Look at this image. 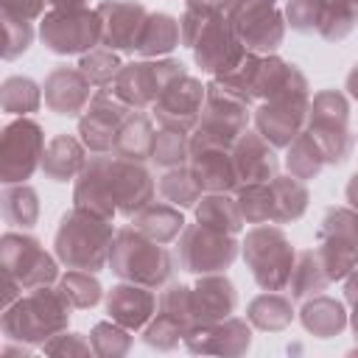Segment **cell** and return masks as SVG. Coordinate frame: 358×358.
Wrapping results in <instances>:
<instances>
[{"label":"cell","instance_id":"obj_1","mask_svg":"<svg viewBox=\"0 0 358 358\" xmlns=\"http://www.w3.org/2000/svg\"><path fill=\"white\" fill-rule=\"evenodd\" d=\"M73 305L59 288H34L28 296H20L3 310V333L17 341L45 344L53 336L64 333Z\"/></svg>","mask_w":358,"mask_h":358},{"label":"cell","instance_id":"obj_2","mask_svg":"<svg viewBox=\"0 0 358 358\" xmlns=\"http://www.w3.org/2000/svg\"><path fill=\"white\" fill-rule=\"evenodd\" d=\"M112 243H115L112 224L78 207L64 213L56 229V257L67 268L101 271L103 263H109Z\"/></svg>","mask_w":358,"mask_h":358},{"label":"cell","instance_id":"obj_3","mask_svg":"<svg viewBox=\"0 0 358 358\" xmlns=\"http://www.w3.org/2000/svg\"><path fill=\"white\" fill-rule=\"evenodd\" d=\"M109 266L120 280L145 285V288H159L162 282L171 280L173 263L171 255L162 243L145 238L140 229L126 227L115 235L112 252H109Z\"/></svg>","mask_w":358,"mask_h":358},{"label":"cell","instance_id":"obj_4","mask_svg":"<svg viewBox=\"0 0 358 358\" xmlns=\"http://www.w3.org/2000/svg\"><path fill=\"white\" fill-rule=\"evenodd\" d=\"M246 123H249V101L224 90L218 81H210L201 120L190 137V151L232 148L238 137L246 131Z\"/></svg>","mask_w":358,"mask_h":358},{"label":"cell","instance_id":"obj_5","mask_svg":"<svg viewBox=\"0 0 358 358\" xmlns=\"http://www.w3.org/2000/svg\"><path fill=\"white\" fill-rule=\"evenodd\" d=\"M243 257L263 291H282L291 282L296 252L280 227H255L243 241Z\"/></svg>","mask_w":358,"mask_h":358},{"label":"cell","instance_id":"obj_6","mask_svg":"<svg viewBox=\"0 0 358 358\" xmlns=\"http://www.w3.org/2000/svg\"><path fill=\"white\" fill-rule=\"evenodd\" d=\"M185 73V64L182 62H173V59H162V62H131V64H123V70L117 73L115 78V87L112 92L129 103L131 109H145V106H154L159 101V95L173 87Z\"/></svg>","mask_w":358,"mask_h":358},{"label":"cell","instance_id":"obj_7","mask_svg":"<svg viewBox=\"0 0 358 358\" xmlns=\"http://www.w3.org/2000/svg\"><path fill=\"white\" fill-rule=\"evenodd\" d=\"M39 36L53 53H90L101 42V17L90 8H53L45 14Z\"/></svg>","mask_w":358,"mask_h":358},{"label":"cell","instance_id":"obj_8","mask_svg":"<svg viewBox=\"0 0 358 358\" xmlns=\"http://www.w3.org/2000/svg\"><path fill=\"white\" fill-rule=\"evenodd\" d=\"M45 134L42 126L31 117H17L3 129L0 140V176L6 185H17L31 179L36 168H42Z\"/></svg>","mask_w":358,"mask_h":358},{"label":"cell","instance_id":"obj_9","mask_svg":"<svg viewBox=\"0 0 358 358\" xmlns=\"http://www.w3.org/2000/svg\"><path fill=\"white\" fill-rule=\"evenodd\" d=\"M238 255V241L229 232L213 229L207 224H190L179 235V263L193 274H218L232 266Z\"/></svg>","mask_w":358,"mask_h":358},{"label":"cell","instance_id":"obj_10","mask_svg":"<svg viewBox=\"0 0 358 358\" xmlns=\"http://www.w3.org/2000/svg\"><path fill=\"white\" fill-rule=\"evenodd\" d=\"M229 22L238 39L243 42V48L260 56L277 50L285 34V22L277 0H232Z\"/></svg>","mask_w":358,"mask_h":358},{"label":"cell","instance_id":"obj_11","mask_svg":"<svg viewBox=\"0 0 358 358\" xmlns=\"http://www.w3.org/2000/svg\"><path fill=\"white\" fill-rule=\"evenodd\" d=\"M3 255V274L14 277L22 291H34L50 285L56 280V260L42 249V243L31 235L6 232L0 241Z\"/></svg>","mask_w":358,"mask_h":358},{"label":"cell","instance_id":"obj_12","mask_svg":"<svg viewBox=\"0 0 358 358\" xmlns=\"http://www.w3.org/2000/svg\"><path fill=\"white\" fill-rule=\"evenodd\" d=\"M131 115V106L123 103L112 90H98L90 101V106L84 109L81 120H78V131H81V143L92 151V154H106L115 145V137L120 131V126L126 123V117Z\"/></svg>","mask_w":358,"mask_h":358},{"label":"cell","instance_id":"obj_13","mask_svg":"<svg viewBox=\"0 0 358 358\" xmlns=\"http://www.w3.org/2000/svg\"><path fill=\"white\" fill-rule=\"evenodd\" d=\"M204 101H207V87L193 76H182L173 87H168L159 95V101L154 103V117L162 129L190 134L201 120Z\"/></svg>","mask_w":358,"mask_h":358},{"label":"cell","instance_id":"obj_14","mask_svg":"<svg viewBox=\"0 0 358 358\" xmlns=\"http://www.w3.org/2000/svg\"><path fill=\"white\" fill-rule=\"evenodd\" d=\"M112 159H115L112 151L92 154L81 168V173L76 176V190H73V201L78 210L101 215L106 221H112V215L117 213L112 196Z\"/></svg>","mask_w":358,"mask_h":358},{"label":"cell","instance_id":"obj_15","mask_svg":"<svg viewBox=\"0 0 358 358\" xmlns=\"http://www.w3.org/2000/svg\"><path fill=\"white\" fill-rule=\"evenodd\" d=\"M308 112H310V101L308 95H299V98H274V101H266L257 115H255V123H257V131L277 148H288L305 129H308Z\"/></svg>","mask_w":358,"mask_h":358},{"label":"cell","instance_id":"obj_16","mask_svg":"<svg viewBox=\"0 0 358 358\" xmlns=\"http://www.w3.org/2000/svg\"><path fill=\"white\" fill-rule=\"evenodd\" d=\"M193 53H196L199 67H204L207 73L221 76V73L232 70L246 56V48L238 39L229 17H218V20H213L204 28V34L199 36V42L193 45Z\"/></svg>","mask_w":358,"mask_h":358},{"label":"cell","instance_id":"obj_17","mask_svg":"<svg viewBox=\"0 0 358 358\" xmlns=\"http://www.w3.org/2000/svg\"><path fill=\"white\" fill-rule=\"evenodd\" d=\"M101 17V45L112 50H134L140 28L148 17V11L140 3L131 0H106L98 8Z\"/></svg>","mask_w":358,"mask_h":358},{"label":"cell","instance_id":"obj_18","mask_svg":"<svg viewBox=\"0 0 358 358\" xmlns=\"http://www.w3.org/2000/svg\"><path fill=\"white\" fill-rule=\"evenodd\" d=\"M157 185L151 173L143 168V162H129L115 157L112 159V196L117 204V213L134 218L145 204L154 201Z\"/></svg>","mask_w":358,"mask_h":358},{"label":"cell","instance_id":"obj_19","mask_svg":"<svg viewBox=\"0 0 358 358\" xmlns=\"http://www.w3.org/2000/svg\"><path fill=\"white\" fill-rule=\"evenodd\" d=\"M92 90L95 87L90 84V78L78 67L76 70L73 67H56L45 78V103L56 115L76 117L90 106Z\"/></svg>","mask_w":358,"mask_h":358},{"label":"cell","instance_id":"obj_20","mask_svg":"<svg viewBox=\"0 0 358 358\" xmlns=\"http://www.w3.org/2000/svg\"><path fill=\"white\" fill-rule=\"evenodd\" d=\"M232 159L238 168L241 185L271 182L277 176V154L274 145L260 131H243L232 145Z\"/></svg>","mask_w":358,"mask_h":358},{"label":"cell","instance_id":"obj_21","mask_svg":"<svg viewBox=\"0 0 358 358\" xmlns=\"http://www.w3.org/2000/svg\"><path fill=\"white\" fill-rule=\"evenodd\" d=\"M187 347L193 352H224V355H238L249 347L252 330L243 319L227 316L213 324H199L185 336Z\"/></svg>","mask_w":358,"mask_h":358},{"label":"cell","instance_id":"obj_22","mask_svg":"<svg viewBox=\"0 0 358 358\" xmlns=\"http://www.w3.org/2000/svg\"><path fill=\"white\" fill-rule=\"evenodd\" d=\"M106 310L112 322L123 324L126 330H140L157 313V296L151 294V288L126 280L106 294Z\"/></svg>","mask_w":358,"mask_h":358},{"label":"cell","instance_id":"obj_23","mask_svg":"<svg viewBox=\"0 0 358 358\" xmlns=\"http://www.w3.org/2000/svg\"><path fill=\"white\" fill-rule=\"evenodd\" d=\"M252 95L263 98V101L299 98V95H308V81L296 70V64H288L277 56H263L260 67H257V76H255Z\"/></svg>","mask_w":358,"mask_h":358},{"label":"cell","instance_id":"obj_24","mask_svg":"<svg viewBox=\"0 0 358 358\" xmlns=\"http://www.w3.org/2000/svg\"><path fill=\"white\" fill-rule=\"evenodd\" d=\"M238 305V294L235 285L218 274H201V280L193 288V316H196V327L199 324H213L221 322L227 316H232Z\"/></svg>","mask_w":358,"mask_h":358},{"label":"cell","instance_id":"obj_25","mask_svg":"<svg viewBox=\"0 0 358 358\" xmlns=\"http://www.w3.org/2000/svg\"><path fill=\"white\" fill-rule=\"evenodd\" d=\"M190 171L207 193H229L241 187L232 148H201L190 154Z\"/></svg>","mask_w":358,"mask_h":358},{"label":"cell","instance_id":"obj_26","mask_svg":"<svg viewBox=\"0 0 358 358\" xmlns=\"http://www.w3.org/2000/svg\"><path fill=\"white\" fill-rule=\"evenodd\" d=\"M87 165L84 159V145L70 137V134H56L42 154V173L50 176L53 182H67L73 176L81 173V168Z\"/></svg>","mask_w":358,"mask_h":358},{"label":"cell","instance_id":"obj_27","mask_svg":"<svg viewBox=\"0 0 358 358\" xmlns=\"http://www.w3.org/2000/svg\"><path fill=\"white\" fill-rule=\"evenodd\" d=\"M134 229H140L145 238H151V241H157V243H171V241H176L179 235H182V229H185V218H182V210L179 207H173V204H168L165 199L162 201H151V204H145L137 215H134V224H131Z\"/></svg>","mask_w":358,"mask_h":358},{"label":"cell","instance_id":"obj_28","mask_svg":"<svg viewBox=\"0 0 358 358\" xmlns=\"http://www.w3.org/2000/svg\"><path fill=\"white\" fill-rule=\"evenodd\" d=\"M154 137L157 134H154L151 117L143 112H131L115 137L112 154L120 159H129V162H145V159H151Z\"/></svg>","mask_w":358,"mask_h":358},{"label":"cell","instance_id":"obj_29","mask_svg":"<svg viewBox=\"0 0 358 358\" xmlns=\"http://www.w3.org/2000/svg\"><path fill=\"white\" fill-rule=\"evenodd\" d=\"M179 42H182V28L171 14H148L143 28H140L134 50L151 59V56L171 53Z\"/></svg>","mask_w":358,"mask_h":358},{"label":"cell","instance_id":"obj_30","mask_svg":"<svg viewBox=\"0 0 358 358\" xmlns=\"http://www.w3.org/2000/svg\"><path fill=\"white\" fill-rule=\"evenodd\" d=\"M271 187V224H288L296 221L308 207V187L296 176H274L268 182Z\"/></svg>","mask_w":358,"mask_h":358},{"label":"cell","instance_id":"obj_31","mask_svg":"<svg viewBox=\"0 0 358 358\" xmlns=\"http://www.w3.org/2000/svg\"><path fill=\"white\" fill-rule=\"evenodd\" d=\"M196 218L213 229H221V232H241V227L246 224L243 221V213H241V204L238 199H232L229 193H207L199 199L196 204Z\"/></svg>","mask_w":358,"mask_h":358},{"label":"cell","instance_id":"obj_32","mask_svg":"<svg viewBox=\"0 0 358 358\" xmlns=\"http://www.w3.org/2000/svg\"><path fill=\"white\" fill-rule=\"evenodd\" d=\"M302 324H305L308 333H313L319 338H330L347 324V316H344L341 302H336L333 296L319 294L313 302H308L302 308Z\"/></svg>","mask_w":358,"mask_h":358},{"label":"cell","instance_id":"obj_33","mask_svg":"<svg viewBox=\"0 0 358 358\" xmlns=\"http://www.w3.org/2000/svg\"><path fill=\"white\" fill-rule=\"evenodd\" d=\"M291 319H294L291 299L277 291H266L255 296L249 305V322L260 330H282L291 324Z\"/></svg>","mask_w":358,"mask_h":358},{"label":"cell","instance_id":"obj_34","mask_svg":"<svg viewBox=\"0 0 358 358\" xmlns=\"http://www.w3.org/2000/svg\"><path fill=\"white\" fill-rule=\"evenodd\" d=\"M157 190H159V196H162L168 204H173V207H179V210H182V207H196L199 199H201V193H204V187L199 185V179L193 176V171L185 168V165L165 171V176L159 179Z\"/></svg>","mask_w":358,"mask_h":358},{"label":"cell","instance_id":"obj_35","mask_svg":"<svg viewBox=\"0 0 358 358\" xmlns=\"http://www.w3.org/2000/svg\"><path fill=\"white\" fill-rule=\"evenodd\" d=\"M3 215L8 224L14 227H34L39 218V199L36 190L17 182V185H6L3 190Z\"/></svg>","mask_w":358,"mask_h":358},{"label":"cell","instance_id":"obj_36","mask_svg":"<svg viewBox=\"0 0 358 358\" xmlns=\"http://www.w3.org/2000/svg\"><path fill=\"white\" fill-rule=\"evenodd\" d=\"M330 282V277L324 274L319 257H316V249H308V252H299L296 255V263H294V271H291V296L294 299H302L308 294H319L324 291Z\"/></svg>","mask_w":358,"mask_h":358},{"label":"cell","instance_id":"obj_37","mask_svg":"<svg viewBox=\"0 0 358 358\" xmlns=\"http://www.w3.org/2000/svg\"><path fill=\"white\" fill-rule=\"evenodd\" d=\"M285 165H288L291 176H296V179H302V182H305V179H313V176L327 165V159H324V154H322L319 143H316L308 131H302V134L288 145Z\"/></svg>","mask_w":358,"mask_h":358},{"label":"cell","instance_id":"obj_38","mask_svg":"<svg viewBox=\"0 0 358 358\" xmlns=\"http://www.w3.org/2000/svg\"><path fill=\"white\" fill-rule=\"evenodd\" d=\"M0 103H3V112L25 117L28 112H36V109H39L42 95H39V87H36L31 78H25V76H11V78L3 81Z\"/></svg>","mask_w":358,"mask_h":358},{"label":"cell","instance_id":"obj_39","mask_svg":"<svg viewBox=\"0 0 358 358\" xmlns=\"http://www.w3.org/2000/svg\"><path fill=\"white\" fill-rule=\"evenodd\" d=\"M78 70L90 78L92 87L103 90V87H109L117 78V73L123 70V64H120V59H117V53L112 48H92L90 53L81 56Z\"/></svg>","mask_w":358,"mask_h":358},{"label":"cell","instance_id":"obj_40","mask_svg":"<svg viewBox=\"0 0 358 358\" xmlns=\"http://www.w3.org/2000/svg\"><path fill=\"white\" fill-rule=\"evenodd\" d=\"M190 137L185 131H173V129H162L154 137V148H151V162L171 171L185 165V159L190 157Z\"/></svg>","mask_w":358,"mask_h":358},{"label":"cell","instance_id":"obj_41","mask_svg":"<svg viewBox=\"0 0 358 358\" xmlns=\"http://www.w3.org/2000/svg\"><path fill=\"white\" fill-rule=\"evenodd\" d=\"M243 221L246 224H268L271 221V187L268 182H255V185H241L235 193Z\"/></svg>","mask_w":358,"mask_h":358},{"label":"cell","instance_id":"obj_42","mask_svg":"<svg viewBox=\"0 0 358 358\" xmlns=\"http://www.w3.org/2000/svg\"><path fill=\"white\" fill-rule=\"evenodd\" d=\"M59 291L73 308H92L101 299V282L92 277V271H81V268H70L59 280Z\"/></svg>","mask_w":358,"mask_h":358},{"label":"cell","instance_id":"obj_43","mask_svg":"<svg viewBox=\"0 0 358 358\" xmlns=\"http://www.w3.org/2000/svg\"><path fill=\"white\" fill-rule=\"evenodd\" d=\"M347 117H350V106L344 95L336 90H324L310 101L308 126H347Z\"/></svg>","mask_w":358,"mask_h":358},{"label":"cell","instance_id":"obj_44","mask_svg":"<svg viewBox=\"0 0 358 358\" xmlns=\"http://www.w3.org/2000/svg\"><path fill=\"white\" fill-rule=\"evenodd\" d=\"M358 22V14L355 8L350 6V0H327V8H324V17H322V25H319V34L324 39H344Z\"/></svg>","mask_w":358,"mask_h":358},{"label":"cell","instance_id":"obj_45","mask_svg":"<svg viewBox=\"0 0 358 358\" xmlns=\"http://www.w3.org/2000/svg\"><path fill=\"white\" fill-rule=\"evenodd\" d=\"M190 333V327L185 322H179L171 313L157 310V319L145 327V344L157 347V350H171L173 344H179V338H185Z\"/></svg>","mask_w":358,"mask_h":358},{"label":"cell","instance_id":"obj_46","mask_svg":"<svg viewBox=\"0 0 358 358\" xmlns=\"http://www.w3.org/2000/svg\"><path fill=\"white\" fill-rule=\"evenodd\" d=\"M90 344H92V352H98V355H123V352H129L131 338H129V333H126L123 324H117V322H101V324L92 327Z\"/></svg>","mask_w":358,"mask_h":358},{"label":"cell","instance_id":"obj_47","mask_svg":"<svg viewBox=\"0 0 358 358\" xmlns=\"http://www.w3.org/2000/svg\"><path fill=\"white\" fill-rule=\"evenodd\" d=\"M31 42H34L31 20H22V17H14V14L3 11V56L11 62L20 53H25Z\"/></svg>","mask_w":358,"mask_h":358},{"label":"cell","instance_id":"obj_48","mask_svg":"<svg viewBox=\"0 0 358 358\" xmlns=\"http://www.w3.org/2000/svg\"><path fill=\"white\" fill-rule=\"evenodd\" d=\"M324 8H327V0H288V22L294 31H302V34H319V25H322V17H324Z\"/></svg>","mask_w":358,"mask_h":358},{"label":"cell","instance_id":"obj_49","mask_svg":"<svg viewBox=\"0 0 358 358\" xmlns=\"http://www.w3.org/2000/svg\"><path fill=\"white\" fill-rule=\"evenodd\" d=\"M90 350H92V344L84 341L78 333H59L50 341H45V352H50V355H62V352L81 355V352H90Z\"/></svg>","mask_w":358,"mask_h":358},{"label":"cell","instance_id":"obj_50","mask_svg":"<svg viewBox=\"0 0 358 358\" xmlns=\"http://www.w3.org/2000/svg\"><path fill=\"white\" fill-rule=\"evenodd\" d=\"M48 0H3V11L6 14H14V17H22V20H36L42 14Z\"/></svg>","mask_w":358,"mask_h":358},{"label":"cell","instance_id":"obj_51","mask_svg":"<svg viewBox=\"0 0 358 358\" xmlns=\"http://www.w3.org/2000/svg\"><path fill=\"white\" fill-rule=\"evenodd\" d=\"M344 296H347V302L358 310V266L347 274V285H344Z\"/></svg>","mask_w":358,"mask_h":358},{"label":"cell","instance_id":"obj_52","mask_svg":"<svg viewBox=\"0 0 358 358\" xmlns=\"http://www.w3.org/2000/svg\"><path fill=\"white\" fill-rule=\"evenodd\" d=\"M347 201L352 204V207H358V173L350 179V185H347Z\"/></svg>","mask_w":358,"mask_h":358},{"label":"cell","instance_id":"obj_53","mask_svg":"<svg viewBox=\"0 0 358 358\" xmlns=\"http://www.w3.org/2000/svg\"><path fill=\"white\" fill-rule=\"evenodd\" d=\"M347 90H350V95L358 101V64L350 70V76H347Z\"/></svg>","mask_w":358,"mask_h":358},{"label":"cell","instance_id":"obj_54","mask_svg":"<svg viewBox=\"0 0 358 358\" xmlns=\"http://www.w3.org/2000/svg\"><path fill=\"white\" fill-rule=\"evenodd\" d=\"M53 8H84L87 0H48Z\"/></svg>","mask_w":358,"mask_h":358},{"label":"cell","instance_id":"obj_55","mask_svg":"<svg viewBox=\"0 0 358 358\" xmlns=\"http://www.w3.org/2000/svg\"><path fill=\"white\" fill-rule=\"evenodd\" d=\"M352 330H355V336H358V310H355V316H352Z\"/></svg>","mask_w":358,"mask_h":358}]
</instances>
